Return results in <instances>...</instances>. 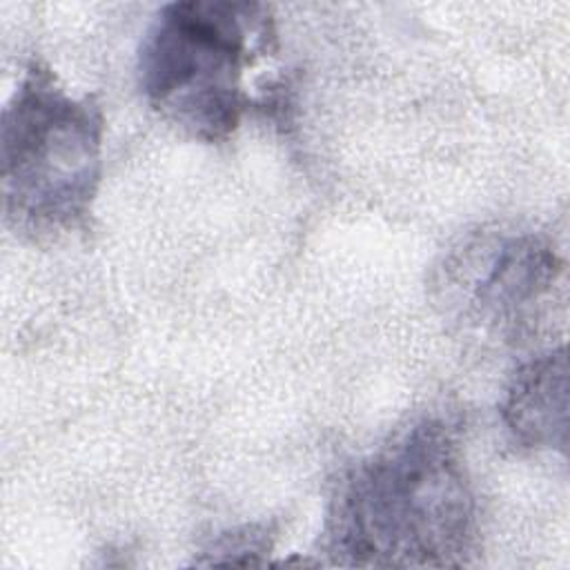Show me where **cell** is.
Returning a JSON list of instances; mask_svg holds the SVG:
<instances>
[{
    "label": "cell",
    "mask_w": 570,
    "mask_h": 570,
    "mask_svg": "<svg viewBox=\"0 0 570 570\" xmlns=\"http://www.w3.org/2000/svg\"><path fill=\"white\" fill-rule=\"evenodd\" d=\"M476 543L474 485L441 416L410 421L334 483L323 550L338 566L459 568Z\"/></svg>",
    "instance_id": "6da1fadb"
},
{
    "label": "cell",
    "mask_w": 570,
    "mask_h": 570,
    "mask_svg": "<svg viewBox=\"0 0 570 570\" xmlns=\"http://www.w3.org/2000/svg\"><path fill=\"white\" fill-rule=\"evenodd\" d=\"M563 276L566 263L550 238L481 229L443 256L432 285L436 303L456 325L519 345L539 330Z\"/></svg>",
    "instance_id": "277c9868"
},
{
    "label": "cell",
    "mask_w": 570,
    "mask_h": 570,
    "mask_svg": "<svg viewBox=\"0 0 570 570\" xmlns=\"http://www.w3.org/2000/svg\"><path fill=\"white\" fill-rule=\"evenodd\" d=\"M499 416L508 434L528 450H566L568 356L548 347L523 361L503 390Z\"/></svg>",
    "instance_id": "5b68a950"
},
{
    "label": "cell",
    "mask_w": 570,
    "mask_h": 570,
    "mask_svg": "<svg viewBox=\"0 0 570 570\" xmlns=\"http://www.w3.org/2000/svg\"><path fill=\"white\" fill-rule=\"evenodd\" d=\"M278 29L269 4L180 0L163 4L138 53V87L147 105L205 142L229 138L249 111H274Z\"/></svg>",
    "instance_id": "7a4b0ae2"
},
{
    "label": "cell",
    "mask_w": 570,
    "mask_h": 570,
    "mask_svg": "<svg viewBox=\"0 0 570 570\" xmlns=\"http://www.w3.org/2000/svg\"><path fill=\"white\" fill-rule=\"evenodd\" d=\"M269 550H272V537L267 528L245 525L240 530H229L216 537L207 550L209 559L205 563L249 566V563H258L256 557Z\"/></svg>",
    "instance_id": "8992f818"
},
{
    "label": "cell",
    "mask_w": 570,
    "mask_h": 570,
    "mask_svg": "<svg viewBox=\"0 0 570 570\" xmlns=\"http://www.w3.org/2000/svg\"><path fill=\"white\" fill-rule=\"evenodd\" d=\"M105 116L94 96H73L31 60L0 127L4 225L42 240L85 227L102 180Z\"/></svg>",
    "instance_id": "3957f363"
}]
</instances>
